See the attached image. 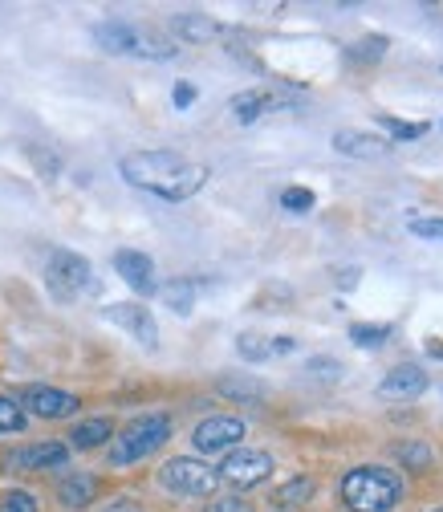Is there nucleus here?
Here are the masks:
<instances>
[{
  "label": "nucleus",
  "instance_id": "nucleus-1",
  "mask_svg": "<svg viewBox=\"0 0 443 512\" xmlns=\"http://www.w3.org/2000/svg\"><path fill=\"white\" fill-rule=\"evenodd\" d=\"M118 171L131 187H143L159 200H192L208 183L204 163H192L175 151H131V155H122Z\"/></svg>",
  "mask_w": 443,
  "mask_h": 512
},
{
  "label": "nucleus",
  "instance_id": "nucleus-2",
  "mask_svg": "<svg viewBox=\"0 0 443 512\" xmlns=\"http://www.w3.org/2000/svg\"><path fill=\"white\" fill-rule=\"evenodd\" d=\"M403 496V480L391 468L362 464L342 476V500L350 512H391Z\"/></svg>",
  "mask_w": 443,
  "mask_h": 512
},
{
  "label": "nucleus",
  "instance_id": "nucleus-3",
  "mask_svg": "<svg viewBox=\"0 0 443 512\" xmlns=\"http://www.w3.org/2000/svg\"><path fill=\"white\" fill-rule=\"evenodd\" d=\"M94 41L106 49V53H118V57H151V61H167L179 53L175 41L159 37V33H147L131 21H102L94 25Z\"/></svg>",
  "mask_w": 443,
  "mask_h": 512
},
{
  "label": "nucleus",
  "instance_id": "nucleus-4",
  "mask_svg": "<svg viewBox=\"0 0 443 512\" xmlns=\"http://www.w3.org/2000/svg\"><path fill=\"white\" fill-rule=\"evenodd\" d=\"M171 439V419L167 415H139L135 423H126L114 443H110V464L114 468H126V464H139L147 460L151 452H159V447Z\"/></svg>",
  "mask_w": 443,
  "mask_h": 512
},
{
  "label": "nucleus",
  "instance_id": "nucleus-5",
  "mask_svg": "<svg viewBox=\"0 0 443 512\" xmlns=\"http://www.w3.org/2000/svg\"><path fill=\"white\" fill-rule=\"evenodd\" d=\"M45 285L57 301H74L90 289V261L82 252L70 248H53L49 252V265H45Z\"/></svg>",
  "mask_w": 443,
  "mask_h": 512
},
{
  "label": "nucleus",
  "instance_id": "nucleus-6",
  "mask_svg": "<svg viewBox=\"0 0 443 512\" xmlns=\"http://www.w3.org/2000/svg\"><path fill=\"white\" fill-rule=\"evenodd\" d=\"M159 484L175 496H212L220 476L216 468H208L204 460H192V456H179V460H167L163 472H159Z\"/></svg>",
  "mask_w": 443,
  "mask_h": 512
},
{
  "label": "nucleus",
  "instance_id": "nucleus-7",
  "mask_svg": "<svg viewBox=\"0 0 443 512\" xmlns=\"http://www.w3.org/2000/svg\"><path fill=\"white\" fill-rule=\"evenodd\" d=\"M216 476L232 488H257L273 476V456L257 452V447H232V452L224 456V464L216 468Z\"/></svg>",
  "mask_w": 443,
  "mask_h": 512
},
{
  "label": "nucleus",
  "instance_id": "nucleus-8",
  "mask_svg": "<svg viewBox=\"0 0 443 512\" xmlns=\"http://www.w3.org/2000/svg\"><path fill=\"white\" fill-rule=\"evenodd\" d=\"M106 322L122 326L126 334H131L143 350H159V326H155V317L147 305H135V301H118V305H106Z\"/></svg>",
  "mask_w": 443,
  "mask_h": 512
},
{
  "label": "nucleus",
  "instance_id": "nucleus-9",
  "mask_svg": "<svg viewBox=\"0 0 443 512\" xmlns=\"http://www.w3.org/2000/svg\"><path fill=\"white\" fill-rule=\"evenodd\" d=\"M244 439V423L232 415H212L192 431V443L200 456H216V452H232V447Z\"/></svg>",
  "mask_w": 443,
  "mask_h": 512
},
{
  "label": "nucleus",
  "instance_id": "nucleus-10",
  "mask_svg": "<svg viewBox=\"0 0 443 512\" xmlns=\"http://www.w3.org/2000/svg\"><path fill=\"white\" fill-rule=\"evenodd\" d=\"M114 273L131 285L135 293H143V297H151L159 285H155V261L147 252H139V248H118L114 252Z\"/></svg>",
  "mask_w": 443,
  "mask_h": 512
},
{
  "label": "nucleus",
  "instance_id": "nucleus-11",
  "mask_svg": "<svg viewBox=\"0 0 443 512\" xmlns=\"http://www.w3.org/2000/svg\"><path fill=\"white\" fill-rule=\"evenodd\" d=\"M70 460V447L66 443H37V447H21V452H9L5 472H41V468H61Z\"/></svg>",
  "mask_w": 443,
  "mask_h": 512
},
{
  "label": "nucleus",
  "instance_id": "nucleus-12",
  "mask_svg": "<svg viewBox=\"0 0 443 512\" xmlns=\"http://www.w3.org/2000/svg\"><path fill=\"white\" fill-rule=\"evenodd\" d=\"M21 403H25L33 415H41V419H70V415L82 407L74 395L57 391V387H25V391H21Z\"/></svg>",
  "mask_w": 443,
  "mask_h": 512
},
{
  "label": "nucleus",
  "instance_id": "nucleus-13",
  "mask_svg": "<svg viewBox=\"0 0 443 512\" xmlns=\"http://www.w3.org/2000/svg\"><path fill=\"white\" fill-rule=\"evenodd\" d=\"M423 391H427V374L415 362L395 366L383 382H378V395H383V399H419Z\"/></svg>",
  "mask_w": 443,
  "mask_h": 512
},
{
  "label": "nucleus",
  "instance_id": "nucleus-14",
  "mask_svg": "<svg viewBox=\"0 0 443 512\" xmlns=\"http://www.w3.org/2000/svg\"><path fill=\"white\" fill-rule=\"evenodd\" d=\"M334 151L346 155V159H383V155H391V143L374 139L366 131H338L334 135Z\"/></svg>",
  "mask_w": 443,
  "mask_h": 512
},
{
  "label": "nucleus",
  "instance_id": "nucleus-15",
  "mask_svg": "<svg viewBox=\"0 0 443 512\" xmlns=\"http://www.w3.org/2000/svg\"><path fill=\"white\" fill-rule=\"evenodd\" d=\"M273 106H281V98L269 94V90H244V94L232 98V114H236V122H244V126H252L261 114H269Z\"/></svg>",
  "mask_w": 443,
  "mask_h": 512
},
{
  "label": "nucleus",
  "instance_id": "nucleus-16",
  "mask_svg": "<svg viewBox=\"0 0 443 512\" xmlns=\"http://www.w3.org/2000/svg\"><path fill=\"white\" fill-rule=\"evenodd\" d=\"M57 496H61V504H70V508H86L98 496V480L90 472H70L66 480L57 484Z\"/></svg>",
  "mask_w": 443,
  "mask_h": 512
},
{
  "label": "nucleus",
  "instance_id": "nucleus-17",
  "mask_svg": "<svg viewBox=\"0 0 443 512\" xmlns=\"http://www.w3.org/2000/svg\"><path fill=\"white\" fill-rule=\"evenodd\" d=\"M175 33L183 41H212V37H220V25L212 17H204V13H179L175 17Z\"/></svg>",
  "mask_w": 443,
  "mask_h": 512
},
{
  "label": "nucleus",
  "instance_id": "nucleus-18",
  "mask_svg": "<svg viewBox=\"0 0 443 512\" xmlns=\"http://www.w3.org/2000/svg\"><path fill=\"white\" fill-rule=\"evenodd\" d=\"M196 293H200V285H196L192 277H179V281L163 285V301H167V309H175L179 317H187V313L196 309Z\"/></svg>",
  "mask_w": 443,
  "mask_h": 512
},
{
  "label": "nucleus",
  "instance_id": "nucleus-19",
  "mask_svg": "<svg viewBox=\"0 0 443 512\" xmlns=\"http://www.w3.org/2000/svg\"><path fill=\"white\" fill-rule=\"evenodd\" d=\"M106 439H114V423H110V419H86V423H78L74 435H70V443L78 447V452H90V447H98V443H106Z\"/></svg>",
  "mask_w": 443,
  "mask_h": 512
},
{
  "label": "nucleus",
  "instance_id": "nucleus-20",
  "mask_svg": "<svg viewBox=\"0 0 443 512\" xmlns=\"http://www.w3.org/2000/svg\"><path fill=\"white\" fill-rule=\"evenodd\" d=\"M395 460L407 468V472H427L431 468V447L419 443V439H407V443H395Z\"/></svg>",
  "mask_w": 443,
  "mask_h": 512
},
{
  "label": "nucleus",
  "instance_id": "nucleus-21",
  "mask_svg": "<svg viewBox=\"0 0 443 512\" xmlns=\"http://www.w3.org/2000/svg\"><path fill=\"white\" fill-rule=\"evenodd\" d=\"M236 354H240L244 362H269V358H273V338L240 334V338H236Z\"/></svg>",
  "mask_w": 443,
  "mask_h": 512
},
{
  "label": "nucleus",
  "instance_id": "nucleus-22",
  "mask_svg": "<svg viewBox=\"0 0 443 512\" xmlns=\"http://www.w3.org/2000/svg\"><path fill=\"white\" fill-rule=\"evenodd\" d=\"M387 338H391V326H383V322H378V326H374V322H354V326H350V342L362 346V350L383 346Z\"/></svg>",
  "mask_w": 443,
  "mask_h": 512
},
{
  "label": "nucleus",
  "instance_id": "nucleus-23",
  "mask_svg": "<svg viewBox=\"0 0 443 512\" xmlns=\"http://www.w3.org/2000/svg\"><path fill=\"white\" fill-rule=\"evenodd\" d=\"M313 492H318V484H313L309 476H297V480H289V484L277 488V504H309Z\"/></svg>",
  "mask_w": 443,
  "mask_h": 512
},
{
  "label": "nucleus",
  "instance_id": "nucleus-24",
  "mask_svg": "<svg viewBox=\"0 0 443 512\" xmlns=\"http://www.w3.org/2000/svg\"><path fill=\"white\" fill-rule=\"evenodd\" d=\"M378 126H387L395 143H407V139H423L427 135V122H399L391 114H378Z\"/></svg>",
  "mask_w": 443,
  "mask_h": 512
},
{
  "label": "nucleus",
  "instance_id": "nucleus-25",
  "mask_svg": "<svg viewBox=\"0 0 443 512\" xmlns=\"http://www.w3.org/2000/svg\"><path fill=\"white\" fill-rule=\"evenodd\" d=\"M220 395H232V399H248V403H257V399H265V387H261V382H240V378H220Z\"/></svg>",
  "mask_w": 443,
  "mask_h": 512
},
{
  "label": "nucleus",
  "instance_id": "nucleus-26",
  "mask_svg": "<svg viewBox=\"0 0 443 512\" xmlns=\"http://www.w3.org/2000/svg\"><path fill=\"white\" fill-rule=\"evenodd\" d=\"M17 431H25V411L0 395V435H17Z\"/></svg>",
  "mask_w": 443,
  "mask_h": 512
},
{
  "label": "nucleus",
  "instance_id": "nucleus-27",
  "mask_svg": "<svg viewBox=\"0 0 443 512\" xmlns=\"http://www.w3.org/2000/svg\"><path fill=\"white\" fill-rule=\"evenodd\" d=\"M407 232L419 240H443V216H411Z\"/></svg>",
  "mask_w": 443,
  "mask_h": 512
},
{
  "label": "nucleus",
  "instance_id": "nucleus-28",
  "mask_svg": "<svg viewBox=\"0 0 443 512\" xmlns=\"http://www.w3.org/2000/svg\"><path fill=\"white\" fill-rule=\"evenodd\" d=\"M387 37H362L354 49H350V61H378V57H383L387 53Z\"/></svg>",
  "mask_w": 443,
  "mask_h": 512
},
{
  "label": "nucleus",
  "instance_id": "nucleus-29",
  "mask_svg": "<svg viewBox=\"0 0 443 512\" xmlns=\"http://www.w3.org/2000/svg\"><path fill=\"white\" fill-rule=\"evenodd\" d=\"M281 208H285V212H297V216L309 212V208H313V191H309V187H285V191H281Z\"/></svg>",
  "mask_w": 443,
  "mask_h": 512
},
{
  "label": "nucleus",
  "instance_id": "nucleus-30",
  "mask_svg": "<svg viewBox=\"0 0 443 512\" xmlns=\"http://www.w3.org/2000/svg\"><path fill=\"white\" fill-rule=\"evenodd\" d=\"M0 512H41L37 508V500L29 496V492H5V500H0Z\"/></svg>",
  "mask_w": 443,
  "mask_h": 512
},
{
  "label": "nucleus",
  "instance_id": "nucleus-31",
  "mask_svg": "<svg viewBox=\"0 0 443 512\" xmlns=\"http://www.w3.org/2000/svg\"><path fill=\"white\" fill-rule=\"evenodd\" d=\"M305 370L318 374V378H338V374H342V362H334V358H309Z\"/></svg>",
  "mask_w": 443,
  "mask_h": 512
},
{
  "label": "nucleus",
  "instance_id": "nucleus-32",
  "mask_svg": "<svg viewBox=\"0 0 443 512\" xmlns=\"http://www.w3.org/2000/svg\"><path fill=\"white\" fill-rule=\"evenodd\" d=\"M171 98H175V106H179V110H187V106H192V102H196V86H192V82H179Z\"/></svg>",
  "mask_w": 443,
  "mask_h": 512
},
{
  "label": "nucleus",
  "instance_id": "nucleus-33",
  "mask_svg": "<svg viewBox=\"0 0 443 512\" xmlns=\"http://www.w3.org/2000/svg\"><path fill=\"white\" fill-rule=\"evenodd\" d=\"M208 512H248V504H240V500H216Z\"/></svg>",
  "mask_w": 443,
  "mask_h": 512
},
{
  "label": "nucleus",
  "instance_id": "nucleus-34",
  "mask_svg": "<svg viewBox=\"0 0 443 512\" xmlns=\"http://www.w3.org/2000/svg\"><path fill=\"white\" fill-rule=\"evenodd\" d=\"M358 277H362V269H342V273H338V285H342V289H354Z\"/></svg>",
  "mask_w": 443,
  "mask_h": 512
},
{
  "label": "nucleus",
  "instance_id": "nucleus-35",
  "mask_svg": "<svg viewBox=\"0 0 443 512\" xmlns=\"http://www.w3.org/2000/svg\"><path fill=\"white\" fill-rule=\"evenodd\" d=\"M293 346H297L293 338H273V358H277V354H293Z\"/></svg>",
  "mask_w": 443,
  "mask_h": 512
},
{
  "label": "nucleus",
  "instance_id": "nucleus-36",
  "mask_svg": "<svg viewBox=\"0 0 443 512\" xmlns=\"http://www.w3.org/2000/svg\"><path fill=\"white\" fill-rule=\"evenodd\" d=\"M106 512H139V508H135V500H114Z\"/></svg>",
  "mask_w": 443,
  "mask_h": 512
},
{
  "label": "nucleus",
  "instance_id": "nucleus-37",
  "mask_svg": "<svg viewBox=\"0 0 443 512\" xmlns=\"http://www.w3.org/2000/svg\"><path fill=\"white\" fill-rule=\"evenodd\" d=\"M427 354H431V358H443V342H439V338H427Z\"/></svg>",
  "mask_w": 443,
  "mask_h": 512
},
{
  "label": "nucleus",
  "instance_id": "nucleus-38",
  "mask_svg": "<svg viewBox=\"0 0 443 512\" xmlns=\"http://www.w3.org/2000/svg\"><path fill=\"white\" fill-rule=\"evenodd\" d=\"M431 512H443V508H431Z\"/></svg>",
  "mask_w": 443,
  "mask_h": 512
}]
</instances>
